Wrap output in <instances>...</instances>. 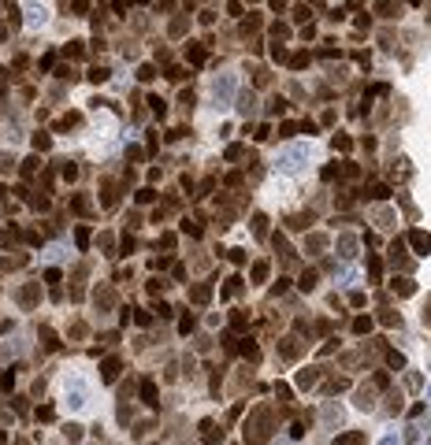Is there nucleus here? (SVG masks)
Returning <instances> with one entry per match:
<instances>
[{
  "label": "nucleus",
  "instance_id": "obj_1",
  "mask_svg": "<svg viewBox=\"0 0 431 445\" xmlns=\"http://www.w3.org/2000/svg\"><path fill=\"white\" fill-rule=\"evenodd\" d=\"M268 427H271V408H257L245 423V445H264L268 442Z\"/></svg>",
  "mask_w": 431,
  "mask_h": 445
},
{
  "label": "nucleus",
  "instance_id": "obj_2",
  "mask_svg": "<svg viewBox=\"0 0 431 445\" xmlns=\"http://www.w3.org/2000/svg\"><path fill=\"white\" fill-rule=\"evenodd\" d=\"M201 438H204V445H223V430H220V423L204 419V423H201Z\"/></svg>",
  "mask_w": 431,
  "mask_h": 445
},
{
  "label": "nucleus",
  "instance_id": "obj_3",
  "mask_svg": "<svg viewBox=\"0 0 431 445\" xmlns=\"http://www.w3.org/2000/svg\"><path fill=\"white\" fill-rule=\"evenodd\" d=\"M138 393H142V404H149V408H156V401H160V393H156V382H152V378H142V386H138Z\"/></svg>",
  "mask_w": 431,
  "mask_h": 445
},
{
  "label": "nucleus",
  "instance_id": "obj_4",
  "mask_svg": "<svg viewBox=\"0 0 431 445\" xmlns=\"http://www.w3.org/2000/svg\"><path fill=\"white\" fill-rule=\"evenodd\" d=\"M409 245H413L420 256H428V252H431V234H424V230H409Z\"/></svg>",
  "mask_w": 431,
  "mask_h": 445
},
{
  "label": "nucleus",
  "instance_id": "obj_5",
  "mask_svg": "<svg viewBox=\"0 0 431 445\" xmlns=\"http://www.w3.org/2000/svg\"><path fill=\"white\" fill-rule=\"evenodd\" d=\"M119 371H123V360H119V356H108V360L101 364V378H104V382H115Z\"/></svg>",
  "mask_w": 431,
  "mask_h": 445
},
{
  "label": "nucleus",
  "instance_id": "obj_6",
  "mask_svg": "<svg viewBox=\"0 0 431 445\" xmlns=\"http://www.w3.org/2000/svg\"><path fill=\"white\" fill-rule=\"evenodd\" d=\"M316 378H320V367H305V371H297V386L309 390V386H316Z\"/></svg>",
  "mask_w": 431,
  "mask_h": 445
},
{
  "label": "nucleus",
  "instance_id": "obj_7",
  "mask_svg": "<svg viewBox=\"0 0 431 445\" xmlns=\"http://www.w3.org/2000/svg\"><path fill=\"white\" fill-rule=\"evenodd\" d=\"M368 438H364V430H349V434H342V438H335V445H364Z\"/></svg>",
  "mask_w": 431,
  "mask_h": 445
},
{
  "label": "nucleus",
  "instance_id": "obj_8",
  "mask_svg": "<svg viewBox=\"0 0 431 445\" xmlns=\"http://www.w3.org/2000/svg\"><path fill=\"white\" fill-rule=\"evenodd\" d=\"M208 297H212V286H194L190 289V301L194 304H208Z\"/></svg>",
  "mask_w": 431,
  "mask_h": 445
},
{
  "label": "nucleus",
  "instance_id": "obj_9",
  "mask_svg": "<svg viewBox=\"0 0 431 445\" xmlns=\"http://www.w3.org/2000/svg\"><path fill=\"white\" fill-rule=\"evenodd\" d=\"M186 56H190V63H194V67H201L204 59H208V52H204L201 45H190V49H186Z\"/></svg>",
  "mask_w": 431,
  "mask_h": 445
},
{
  "label": "nucleus",
  "instance_id": "obj_10",
  "mask_svg": "<svg viewBox=\"0 0 431 445\" xmlns=\"http://www.w3.org/2000/svg\"><path fill=\"white\" fill-rule=\"evenodd\" d=\"M313 427V416H301V419H294V427H290V434L294 438H305V430Z\"/></svg>",
  "mask_w": 431,
  "mask_h": 445
},
{
  "label": "nucleus",
  "instance_id": "obj_11",
  "mask_svg": "<svg viewBox=\"0 0 431 445\" xmlns=\"http://www.w3.org/2000/svg\"><path fill=\"white\" fill-rule=\"evenodd\" d=\"M368 197H372V201H387V197H390V185H383V182L368 185Z\"/></svg>",
  "mask_w": 431,
  "mask_h": 445
},
{
  "label": "nucleus",
  "instance_id": "obj_12",
  "mask_svg": "<svg viewBox=\"0 0 431 445\" xmlns=\"http://www.w3.org/2000/svg\"><path fill=\"white\" fill-rule=\"evenodd\" d=\"M368 275H372V282H379V278H383V260H379V256H368Z\"/></svg>",
  "mask_w": 431,
  "mask_h": 445
},
{
  "label": "nucleus",
  "instance_id": "obj_13",
  "mask_svg": "<svg viewBox=\"0 0 431 445\" xmlns=\"http://www.w3.org/2000/svg\"><path fill=\"white\" fill-rule=\"evenodd\" d=\"M390 286H394V289H398V293H402V297H409V293H413V289H416V286H413V278H394V282H390Z\"/></svg>",
  "mask_w": 431,
  "mask_h": 445
},
{
  "label": "nucleus",
  "instance_id": "obj_14",
  "mask_svg": "<svg viewBox=\"0 0 431 445\" xmlns=\"http://www.w3.org/2000/svg\"><path fill=\"white\" fill-rule=\"evenodd\" d=\"M71 208H75L78 215H89V211H93V204H89V197H75V201H71Z\"/></svg>",
  "mask_w": 431,
  "mask_h": 445
},
{
  "label": "nucleus",
  "instance_id": "obj_15",
  "mask_svg": "<svg viewBox=\"0 0 431 445\" xmlns=\"http://www.w3.org/2000/svg\"><path fill=\"white\" fill-rule=\"evenodd\" d=\"M37 171H41V160H37V156H30V160L23 163V178H34Z\"/></svg>",
  "mask_w": 431,
  "mask_h": 445
},
{
  "label": "nucleus",
  "instance_id": "obj_16",
  "mask_svg": "<svg viewBox=\"0 0 431 445\" xmlns=\"http://www.w3.org/2000/svg\"><path fill=\"white\" fill-rule=\"evenodd\" d=\"M238 353H242V356H249V360H260V349H257L253 341H242V345H238Z\"/></svg>",
  "mask_w": 431,
  "mask_h": 445
},
{
  "label": "nucleus",
  "instance_id": "obj_17",
  "mask_svg": "<svg viewBox=\"0 0 431 445\" xmlns=\"http://www.w3.org/2000/svg\"><path fill=\"white\" fill-rule=\"evenodd\" d=\"M149 108H152V115H156V119H164V115H168V104H164L160 97H149Z\"/></svg>",
  "mask_w": 431,
  "mask_h": 445
},
{
  "label": "nucleus",
  "instance_id": "obj_18",
  "mask_svg": "<svg viewBox=\"0 0 431 445\" xmlns=\"http://www.w3.org/2000/svg\"><path fill=\"white\" fill-rule=\"evenodd\" d=\"M19 301H23L26 308H30V304H37V286H26L23 293H19Z\"/></svg>",
  "mask_w": 431,
  "mask_h": 445
},
{
  "label": "nucleus",
  "instance_id": "obj_19",
  "mask_svg": "<svg viewBox=\"0 0 431 445\" xmlns=\"http://www.w3.org/2000/svg\"><path fill=\"white\" fill-rule=\"evenodd\" d=\"M297 353H301V345H297V338H287V341H283V356H290V360H294Z\"/></svg>",
  "mask_w": 431,
  "mask_h": 445
},
{
  "label": "nucleus",
  "instance_id": "obj_20",
  "mask_svg": "<svg viewBox=\"0 0 431 445\" xmlns=\"http://www.w3.org/2000/svg\"><path fill=\"white\" fill-rule=\"evenodd\" d=\"M309 223H313V215H309V211H305V215H294V219H290V230H305Z\"/></svg>",
  "mask_w": 431,
  "mask_h": 445
},
{
  "label": "nucleus",
  "instance_id": "obj_21",
  "mask_svg": "<svg viewBox=\"0 0 431 445\" xmlns=\"http://www.w3.org/2000/svg\"><path fill=\"white\" fill-rule=\"evenodd\" d=\"M353 330H357V334H368V330H372V319H368V315H357V319H353Z\"/></svg>",
  "mask_w": 431,
  "mask_h": 445
},
{
  "label": "nucleus",
  "instance_id": "obj_22",
  "mask_svg": "<svg viewBox=\"0 0 431 445\" xmlns=\"http://www.w3.org/2000/svg\"><path fill=\"white\" fill-rule=\"evenodd\" d=\"M245 323H249V312H234V315H230V327L234 330H242Z\"/></svg>",
  "mask_w": 431,
  "mask_h": 445
},
{
  "label": "nucleus",
  "instance_id": "obj_23",
  "mask_svg": "<svg viewBox=\"0 0 431 445\" xmlns=\"http://www.w3.org/2000/svg\"><path fill=\"white\" fill-rule=\"evenodd\" d=\"M59 175H63V182H75V178H78V167H75V163H63V167H59Z\"/></svg>",
  "mask_w": 431,
  "mask_h": 445
},
{
  "label": "nucleus",
  "instance_id": "obj_24",
  "mask_svg": "<svg viewBox=\"0 0 431 445\" xmlns=\"http://www.w3.org/2000/svg\"><path fill=\"white\" fill-rule=\"evenodd\" d=\"M75 241H78V249H86V245H89V227H78L75 230Z\"/></svg>",
  "mask_w": 431,
  "mask_h": 445
},
{
  "label": "nucleus",
  "instance_id": "obj_25",
  "mask_svg": "<svg viewBox=\"0 0 431 445\" xmlns=\"http://www.w3.org/2000/svg\"><path fill=\"white\" fill-rule=\"evenodd\" d=\"M264 223H268L264 215H253V234H257V237H264V234H268V227H264Z\"/></svg>",
  "mask_w": 431,
  "mask_h": 445
},
{
  "label": "nucleus",
  "instance_id": "obj_26",
  "mask_svg": "<svg viewBox=\"0 0 431 445\" xmlns=\"http://www.w3.org/2000/svg\"><path fill=\"white\" fill-rule=\"evenodd\" d=\"M264 278H268V263H253V282H264Z\"/></svg>",
  "mask_w": 431,
  "mask_h": 445
},
{
  "label": "nucleus",
  "instance_id": "obj_27",
  "mask_svg": "<svg viewBox=\"0 0 431 445\" xmlns=\"http://www.w3.org/2000/svg\"><path fill=\"white\" fill-rule=\"evenodd\" d=\"M112 204H115V185L104 182V208H112Z\"/></svg>",
  "mask_w": 431,
  "mask_h": 445
},
{
  "label": "nucleus",
  "instance_id": "obj_28",
  "mask_svg": "<svg viewBox=\"0 0 431 445\" xmlns=\"http://www.w3.org/2000/svg\"><path fill=\"white\" fill-rule=\"evenodd\" d=\"M238 286H242V278H227V286H223V297H234Z\"/></svg>",
  "mask_w": 431,
  "mask_h": 445
},
{
  "label": "nucleus",
  "instance_id": "obj_29",
  "mask_svg": "<svg viewBox=\"0 0 431 445\" xmlns=\"http://www.w3.org/2000/svg\"><path fill=\"white\" fill-rule=\"evenodd\" d=\"M379 323H383V327H398L402 319H398V312H383V315H379Z\"/></svg>",
  "mask_w": 431,
  "mask_h": 445
},
{
  "label": "nucleus",
  "instance_id": "obj_30",
  "mask_svg": "<svg viewBox=\"0 0 431 445\" xmlns=\"http://www.w3.org/2000/svg\"><path fill=\"white\" fill-rule=\"evenodd\" d=\"M379 15H398V4L394 0H379Z\"/></svg>",
  "mask_w": 431,
  "mask_h": 445
},
{
  "label": "nucleus",
  "instance_id": "obj_31",
  "mask_svg": "<svg viewBox=\"0 0 431 445\" xmlns=\"http://www.w3.org/2000/svg\"><path fill=\"white\" fill-rule=\"evenodd\" d=\"M297 286H301V289H313V286H316V271H305V275H301V282H297Z\"/></svg>",
  "mask_w": 431,
  "mask_h": 445
},
{
  "label": "nucleus",
  "instance_id": "obj_32",
  "mask_svg": "<svg viewBox=\"0 0 431 445\" xmlns=\"http://www.w3.org/2000/svg\"><path fill=\"white\" fill-rule=\"evenodd\" d=\"M335 149H338V152H349V149H353V141H349L346 134H338V137H335Z\"/></svg>",
  "mask_w": 431,
  "mask_h": 445
},
{
  "label": "nucleus",
  "instance_id": "obj_33",
  "mask_svg": "<svg viewBox=\"0 0 431 445\" xmlns=\"http://www.w3.org/2000/svg\"><path fill=\"white\" fill-rule=\"evenodd\" d=\"M49 145H52V141H49V134H34V149H37V152H45Z\"/></svg>",
  "mask_w": 431,
  "mask_h": 445
},
{
  "label": "nucleus",
  "instance_id": "obj_34",
  "mask_svg": "<svg viewBox=\"0 0 431 445\" xmlns=\"http://www.w3.org/2000/svg\"><path fill=\"white\" fill-rule=\"evenodd\" d=\"M257 26H260V19H257V15H249V19H245V23H242V34H253Z\"/></svg>",
  "mask_w": 431,
  "mask_h": 445
},
{
  "label": "nucleus",
  "instance_id": "obj_35",
  "mask_svg": "<svg viewBox=\"0 0 431 445\" xmlns=\"http://www.w3.org/2000/svg\"><path fill=\"white\" fill-rule=\"evenodd\" d=\"M287 63H290V67H305V63H309V56H305V52H294Z\"/></svg>",
  "mask_w": 431,
  "mask_h": 445
},
{
  "label": "nucleus",
  "instance_id": "obj_36",
  "mask_svg": "<svg viewBox=\"0 0 431 445\" xmlns=\"http://www.w3.org/2000/svg\"><path fill=\"white\" fill-rule=\"evenodd\" d=\"M182 230H190L194 237H201V223H197V219H186V223H182Z\"/></svg>",
  "mask_w": 431,
  "mask_h": 445
},
{
  "label": "nucleus",
  "instance_id": "obj_37",
  "mask_svg": "<svg viewBox=\"0 0 431 445\" xmlns=\"http://www.w3.org/2000/svg\"><path fill=\"white\" fill-rule=\"evenodd\" d=\"M52 416H56V412H52V404H41V408H37V419H41V423H49Z\"/></svg>",
  "mask_w": 431,
  "mask_h": 445
},
{
  "label": "nucleus",
  "instance_id": "obj_38",
  "mask_svg": "<svg viewBox=\"0 0 431 445\" xmlns=\"http://www.w3.org/2000/svg\"><path fill=\"white\" fill-rule=\"evenodd\" d=\"M138 201H142V204H152V201H156V189H138Z\"/></svg>",
  "mask_w": 431,
  "mask_h": 445
},
{
  "label": "nucleus",
  "instance_id": "obj_39",
  "mask_svg": "<svg viewBox=\"0 0 431 445\" xmlns=\"http://www.w3.org/2000/svg\"><path fill=\"white\" fill-rule=\"evenodd\" d=\"M138 78H142V82H152V78H156V67H149V63H145V67L138 71Z\"/></svg>",
  "mask_w": 431,
  "mask_h": 445
},
{
  "label": "nucleus",
  "instance_id": "obj_40",
  "mask_svg": "<svg viewBox=\"0 0 431 445\" xmlns=\"http://www.w3.org/2000/svg\"><path fill=\"white\" fill-rule=\"evenodd\" d=\"M160 249H164V252L175 249V234H160Z\"/></svg>",
  "mask_w": 431,
  "mask_h": 445
},
{
  "label": "nucleus",
  "instance_id": "obj_41",
  "mask_svg": "<svg viewBox=\"0 0 431 445\" xmlns=\"http://www.w3.org/2000/svg\"><path fill=\"white\" fill-rule=\"evenodd\" d=\"M41 338H45V345H49V349H56V345H59V341H56V334H52L49 327H41Z\"/></svg>",
  "mask_w": 431,
  "mask_h": 445
},
{
  "label": "nucleus",
  "instance_id": "obj_42",
  "mask_svg": "<svg viewBox=\"0 0 431 445\" xmlns=\"http://www.w3.org/2000/svg\"><path fill=\"white\" fill-rule=\"evenodd\" d=\"M186 34V23H182V19H175V23H171V37H182Z\"/></svg>",
  "mask_w": 431,
  "mask_h": 445
},
{
  "label": "nucleus",
  "instance_id": "obj_43",
  "mask_svg": "<svg viewBox=\"0 0 431 445\" xmlns=\"http://www.w3.org/2000/svg\"><path fill=\"white\" fill-rule=\"evenodd\" d=\"M11 382H15V375H11V371H0V390H11Z\"/></svg>",
  "mask_w": 431,
  "mask_h": 445
},
{
  "label": "nucleus",
  "instance_id": "obj_44",
  "mask_svg": "<svg viewBox=\"0 0 431 445\" xmlns=\"http://www.w3.org/2000/svg\"><path fill=\"white\" fill-rule=\"evenodd\" d=\"M178 330H182V334H190V330H194V315H182V319H178Z\"/></svg>",
  "mask_w": 431,
  "mask_h": 445
},
{
  "label": "nucleus",
  "instance_id": "obj_45",
  "mask_svg": "<svg viewBox=\"0 0 431 445\" xmlns=\"http://www.w3.org/2000/svg\"><path fill=\"white\" fill-rule=\"evenodd\" d=\"M268 108H271V111H275V115H283V111H287V101H283V97H275V101H271V104H268Z\"/></svg>",
  "mask_w": 431,
  "mask_h": 445
},
{
  "label": "nucleus",
  "instance_id": "obj_46",
  "mask_svg": "<svg viewBox=\"0 0 431 445\" xmlns=\"http://www.w3.org/2000/svg\"><path fill=\"white\" fill-rule=\"evenodd\" d=\"M387 364H390V367H405V356H398V353H387Z\"/></svg>",
  "mask_w": 431,
  "mask_h": 445
},
{
  "label": "nucleus",
  "instance_id": "obj_47",
  "mask_svg": "<svg viewBox=\"0 0 431 445\" xmlns=\"http://www.w3.org/2000/svg\"><path fill=\"white\" fill-rule=\"evenodd\" d=\"M89 78H93V82H108V71H104V67H93V71H89Z\"/></svg>",
  "mask_w": 431,
  "mask_h": 445
},
{
  "label": "nucleus",
  "instance_id": "obj_48",
  "mask_svg": "<svg viewBox=\"0 0 431 445\" xmlns=\"http://www.w3.org/2000/svg\"><path fill=\"white\" fill-rule=\"evenodd\" d=\"M342 175H346V178H361V167H357V163H346V167H342Z\"/></svg>",
  "mask_w": 431,
  "mask_h": 445
},
{
  "label": "nucleus",
  "instance_id": "obj_49",
  "mask_svg": "<svg viewBox=\"0 0 431 445\" xmlns=\"http://www.w3.org/2000/svg\"><path fill=\"white\" fill-rule=\"evenodd\" d=\"M309 15H313L309 8H294V19H297V23H309Z\"/></svg>",
  "mask_w": 431,
  "mask_h": 445
},
{
  "label": "nucleus",
  "instance_id": "obj_50",
  "mask_svg": "<svg viewBox=\"0 0 431 445\" xmlns=\"http://www.w3.org/2000/svg\"><path fill=\"white\" fill-rule=\"evenodd\" d=\"M67 126H78V115H63L59 119V130H67Z\"/></svg>",
  "mask_w": 431,
  "mask_h": 445
},
{
  "label": "nucleus",
  "instance_id": "obj_51",
  "mask_svg": "<svg viewBox=\"0 0 431 445\" xmlns=\"http://www.w3.org/2000/svg\"><path fill=\"white\" fill-rule=\"evenodd\" d=\"M279 134H283V137H290V134H297V123H283V126H279Z\"/></svg>",
  "mask_w": 431,
  "mask_h": 445
},
{
  "label": "nucleus",
  "instance_id": "obj_52",
  "mask_svg": "<svg viewBox=\"0 0 431 445\" xmlns=\"http://www.w3.org/2000/svg\"><path fill=\"white\" fill-rule=\"evenodd\" d=\"M242 152H245L242 145H230V149H227V160H238V156H242Z\"/></svg>",
  "mask_w": 431,
  "mask_h": 445
},
{
  "label": "nucleus",
  "instance_id": "obj_53",
  "mask_svg": "<svg viewBox=\"0 0 431 445\" xmlns=\"http://www.w3.org/2000/svg\"><path fill=\"white\" fill-rule=\"evenodd\" d=\"M168 78L171 82H182V67H168Z\"/></svg>",
  "mask_w": 431,
  "mask_h": 445
},
{
  "label": "nucleus",
  "instance_id": "obj_54",
  "mask_svg": "<svg viewBox=\"0 0 431 445\" xmlns=\"http://www.w3.org/2000/svg\"><path fill=\"white\" fill-rule=\"evenodd\" d=\"M227 185H242V171H230V175H227Z\"/></svg>",
  "mask_w": 431,
  "mask_h": 445
},
{
  "label": "nucleus",
  "instance_id": "obj_55",
  "mask_svg": "<svg viewBox=\"0 0 431 445\" xmlns=\"http://www.w3.org/2000/svg\"><path fill=\"white\" fill-rule=\"evenodd\" d=\"M82 438V427H67V442H78Z\"/></svg>",
  "mask_w": 431,
  "mask_h": 445
},
{
  "label": "nucleus",
  "instance_id": "obj_56",
  "mask_svg": "<svg viewBox=\"0 0 431 445\" xmlns=\"http://www.w3.org/2000/svg\"><path fill=\"white\" fill-rule=\"evenodd\" d=\"M8 241H11V234H4V230H0V249H4Z\"/></svg>",
  "mask_w": 431,
  "mask_h": 445
},
{
  "label": "nucleus",
  "instance_id": "obj_57",
  "mask_svg": "<svg viewBox=\"0 0 431 445\" xmlns=\"http://www.w3.org/2000/svg\"><path fill=\"white\" fill-rule=\"evenodd\" d=\"M0 197H4V185H0Z\"/></svg>",
  "mask_w": 431,
  "mask_h": 445
},
{
  "label": "nucleus",
  "instance_id": "obj_58",
  "mask_svg": "<svg viewBox=\"0 0 431 445\" xmlns=\"http://www.w3.org/2000/svg\"><path fill=\"white\" fill-rule=\"evenodd\" d=\"M409 4H420V0H409Z\"/></svg>",
  "mask_w": 431,
  "mask_h": 445
},
{
  "label": "nucleus",
  "instance_id": "obj_59",
  "mask_svg": "<svg viewBox=\"0 0 431 445\" xmlns=\"http://www.w3.org/2000/svg\"><path fill=\"white\" fill-rule=\"evenodd\" d=\"M138 4H145V0H138Z\"/></svg>",
  "mask_w": 431,
  "mask_h": 445
}]
</instances>
